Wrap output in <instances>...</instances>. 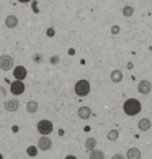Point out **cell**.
<instances>
[{
    "instance_id": "cell-24",
    "label": "cell",
    "mask_w": 152,
    "mask_h": 159,
    "mask_svg": "<svg viewBox=\"0 0 152 159\" xmlns=\"http://www.w3.org/2000/svg\"><path fill=\"white\" fill-rule=\"evenodd\" d=\"M20 3H28V2H31V0H18Z\"/></svg>"
},
{
    "instance_id": "cell-11",
    "label": "cell",
    "mask_w": 152,
    "mask_h": 159,
    "mask_svg": "<svg viewBox=\"0 0 152 159\" xmlns=\"http://www.w3.org/2000/svg\"><path fill=\"white\" fill-rule=\"evenodd\" d=\"M137 128L141 129V131H149V129L152 128V121L149 118H141L137 123Z\"/></svg>"
},
{
    "instance_id": "cell-22",
    "label": "cell",
    "mask_w": 152,
    "mask_h": 159,
    "mask_svg": "<svg viewBox=\"0 0 152 159\" xmlns=\"http://www.w3.org/2000/svg\"><path fill=\"white\" fill-rule=\"evenodd\" d=\"M123 157H124L123 154H115V156H113V159H123Z\"/></svg>"
},
{
    "instance_id": "cell-23",
    "label": "cell",
    "mask_w": 152,
    "mask_h": 159,
    "mask_svg": "<svg viewBox=\"0 0 152 159\" xmlns=\"http://www.w3.org/2000/svg\"><path fill=\"white\" fill-rule=\"evenodd\" d=\"M48 34H49V36H52V34H54V30H52V28H51V30H48Z\"/></svg>"
},
{
    "instance_id": "cell-3",
    "label": "cell",
    "mask_w": 152,
    "mask_h": 159,
    "mask_svg": "<svg viewBox=\"0 0 152 159\" xmlns=\"http://www.w3.org/2000/svg\"><path fill=\"white\" fill-rule=\"evenodd\" d=\"M36 129L41 134H51L52 131H54V125H52L51 120H41V121H38Z\"/></svg>"
},
{
    "instance_id": "cell-8",
    "label": "cell",
    "mask_w": 152,
    "mask_h": 159,
    "mask_svg": "<svg viewBox=\"0 0 152 159\" xmlns=\"http://www.w3.org/2000/svg\"><path fill=\"white\" fill-rule=\"evenodd\" d=\"M26 75H28L26 67H23V66H15V67H13V77H15V79L25 80V79H26Z\"/></svg>"
},
{
    "instance_id": "cell-4",
    "label": "cell",
    "mask_w": 152,
    "mask_h": 159,
    "mask_svg": "<svg viewBox=\"0 0 152 159\" xmlns=\"http://www.w3.org/2000/svg\"><path fill=\"white\" fill-rule=\"evenodd\" d=\"M13 67H15L13 57L8 56V54H2V56H0V69H2V70H11Z\"/></svg>"
},
{
    "instance_id": "cell-21",
    "label": "cell",
    "mask_w": 152,
    "mask_h": 159,
    "mask_svg": "<svg viewBox=\"0 0 152 159\" xmlns=\"http://www.w3.org/2000/svg\"><path fill=\"white\" fill-rule=\"evenodd\" d=\"M111 33H113V34H118V33H119V26H113V28H111Z\"/></svg>"
},
{
    "instance_id": "cell-15",
    "label": "cell",
    "mask_w": 152,
    "mask_h": 159,
    "mask_svg": "<svg viewBox=\"0 0 152 159\" xmlns=\"http://www.w3.org/2000/svg\"><path fill=\"white\" fill-rule=\"evenodd\" d=\"M110 77H111V80L115 82V84H119V82L123 80V72L121 70H111V74H110Z\"/></svg>"
},
{
    "instance_id": "cell-14",
    "label": "cell",
    "mask_w": 152,
    "mask_h": 159,
    "mask_svg": "<svg viewBox=\"0 0 152 159\" xmlns=\"http://www.w3.org/2000/svg\"><path fill=\"white\" fill-rule=\"evenodd\" d=\"M38 108H39V105H38L36 100H30V102L26 103V111L28 113H36Z\"/></svg>"
},
{
    "instance_id": "cell-7",
    "label": "cell",
    "mask_w": 152,
    "mask_h": 159,
    "mask_svg": "<svg viewBox=\"0 0 152 159\" xmlns=\"http://www.w3.org/2000/svg\"><path fill=\"white\" fill-rule=\"evenodd\" d=\"M150 90H152V82H150V80L142 79V80L137 84V92L142 93V95H149Z\"/></svg>"
},
{
    "instance_id": "cell-5",
    "label": "cell",
    "mask_w": 152,
    "mask_h": 159,
    "mask_svg": "<svg viewBox=\"0 0 152 159\" xmlns=\"http://www.w3.org/2000/svg\"><path fill=\"white\" fill-rule=\"evenodd\" d=\"M26 90V87H25V84H23V80H18V79H15L13 82L10 84V92L13 93L15 97H18V95H21L23 92Z\"/></svg>"
},
{
    "instance_id": "cell-10",
    "label": "cell",
    "mask_w": 152,
    "mask_h": 159,
    "mask_svg": "<svg viewBox=\"0 0 152 159\" xmlns=\"http://www.w3.org/2000/svg\"><path fill=\"white\" fill-rule=\"evenodd\" d=\"M18 107H20V103H18V100H15V98H11V100H7V102L3 103V108L7 110V111H16L18 110Z\"/></svg>"
},
{
    "instance_id": "cell-9",
    "label": "cell",
    "mask_w": 152,
    "mask_h": 159,
    "mask_svg": "<svg viewBox=\"0 0 152 159\" xmlns=\"http://www.w3.org/2000/svg\"><path fill=\"white\" fill-rule=\"evenodd\" d=\"M77 115H79V118H82V120H89V118H92V108L87 107V105H84V107L79 108Z\"/></svg>"
},
{
    "instance_id": "cell-20",
    "label": "cell",
    "mask_w": 152,
    "mask_h": 159,
    "mask_svg": "<svg viewBox=\"0 0 152 159\" xmlns=\"http://www.w3.org/2000/svg\"><path fill=\"white\" fill-rule=\"evenodd\" d=\"M132 13H134L132 7H124V8H123V15H124V16H132Z\"/></svg>"
},
{
    "instance_id": "cell-1",
    "label": "cell",
    "mask_w": 152,
    "mask_h": 159,
    "mask_svg": "<svg viewBox=\"0 0 152 159\" xmlns=\"http://www.w3.org/2000/svg\"><path fill=\"white\" fill-rule=\"evenodd\" d=\"M142 110V105L139 100L136 98H128L124 103H123V111L128 115V116H134V115H139V111Z\"/></svg>"
},
{
    "instance_id": "cell-13",
    "label": "cell",
    "mask_w": 152,
    "mask_h": 159,
    "mask_svg": "<svg viewBox=\"0 0 152 159\" xmlns=\"http://www.w3.org/2000/svg\"><path fill=\"white\" fill-rule=\"evenodd\" d=\"M126 157L128 159H141V151H139L137 148H131V149H128Z\"/></svg>"
},
{
    "instance_id": "cell-16",
    "label": "cell",
    "mask_w": 152,
    "mask_h": 159,
    "mask_svg": "<svg viewBox=\"0 0 152 159\" xmlns=\"http://www.w3.org/2000/svg\"><path fill=\"white\" fill-rule=\"evenodd\" d=\"M89 154H90V156H89L90 159H103V157H105V152H103L102 149H97V148L92 149Z\"/></svg>"
},
{
    "instance_id": "cell-12",
    "label": "cell",
    "mask_w": 152,
    "mask_h": 159,
    "mask_svg": "<svg viewBox=\"0 0 152 159\" xmlns=\"http://www.w3.org/2000/svg\"><path fill=\"white\" fill-rule=\"evenodd\" d=\"M16 25H18V18H16L15 15H8L7 18H5V26L10 28V30L16 28Z\"/></svg>"
},
{
    "instance_id": "cell-18",
    "label": "cell",
    "mask_w": 152,
    "mask_h": 159,
    "mask_svg": "<svg viewBox=\"0 0 152 159\" xmlns=\"http://www.w3.org/2000/svg\"><path fill=\"white\" fill-rule=\"evenodd\" d=\"M38 151H39L38 146H28V148H26V154L30 156V157H36L38 156Z\"/></svg>"
},
{
    "instance_id": "cell-25",
    "label": "cell",
    "mask_w": 152,
    "mask_h": 159,
    "mask_svg": "<svg viewBox=\"0 0 152 159\" xmlns=\"http://www.w3.org/2000/svg\"><path fill=\"white\" fill-rule=\"evenodd\" d=\"M0 159H3V156H2V154H0Z\"/></svg>"
},
{
    "instance_id": "cell-6",
    "label": "cell",
    "mask_w": 152,
    "mask_h": 159,
    "mask_svg": "<svg viewBox=\"0 0 152 159\" xmlns=\"http://www.w3.org/2000/svg\"><path fill=\"white\" fill-rule=\"evenodd\" d=\"M38 148L39 151H49L52 148V141L49 138V134H41V138L38 139Z\"/></svg>"
},
{
    "instance_id": "cell-17",
    "label": "cell",
    "mask_w": 152,
    "mask_h": 159,
    "mask_svg": "<svg viewBox=\"0 0 152 159\" xmlns=\"http://www.w3.org/2000/svg\"><path fill=\"white\" fill-rule=\"evenodd\" d=\"M97 148V139L95 138H87V141H85V149H87V152H90L92 149H95Z\"/></svg>"
},
{
    "instance_id": "cell-2",
    "label": "cell",
    "mask_w": 152,
    "mask_h": 159,
    "mask_svg": "<svg viewBox=\"0 0 152 159\" xmlns=\"http://www.w3.org/2000/svg\"><path fill=\"white\" fill-rule=\"evenodd\" d=\"M74 92L77 97H87L90 93V82L82 79V80H77L74 85Z\"/></svg>"
},
{
    "instance_id": "cell-19",
    "label": "cell",
    "mask_w": 152,
    "mask_h": 159,
    "mask_svg": "<svg viewBox=\"0 0 152 159\" xmlns=\"http://www.w3.org/2000/svg\"><path fill=\"white\" fill-rule=\"evenodd\" d=\"M106 136H108L110 141H116V139H118V136H119V131H118V129H110Z\"/></svg>"
}]
</instances>
